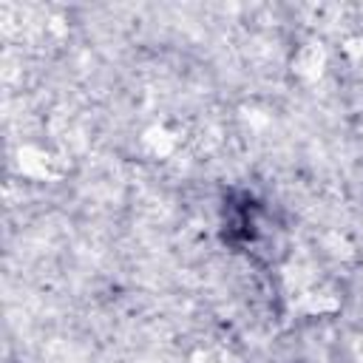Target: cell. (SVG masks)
I'll use <instances>...</instances> for the list:
<instances>
[{
    "instance_id": "7a4b0ae2",
    "label": "cell",
    "mask_w": 363,
    "mask_h": 363,
    "mask_svg": "<svg viewBox=\"0 0 363 363\" xmlns=\"http://www.w3.org/2000/svg\"><path fill=\"white\" fill-rule=\"evenodd\" d=\"M357 357H360V360H363V337H360V340H357Z\"/></svg>"
},
{
    "instance_id": "6da1fadb",
    "label": "cell",
    "mask_w": 363,
    "mask_h": 363,
    "mask_svg": "<svg viewBox=\"0 0 363 363\" xmlns=\"http://www.w3.org/2000/svg\"><path fill=\"white\" fill-rule=\"evenodd\" d=\"M323 65V51L318 45H303L295 57V68L303 74V77H315Z\"/></svg>"
}]
</instances>
